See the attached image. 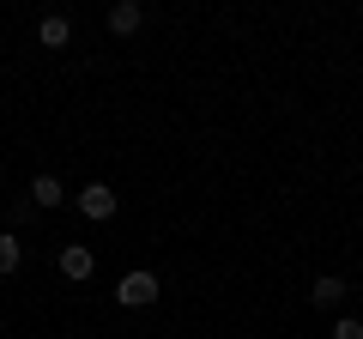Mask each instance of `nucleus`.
<instances>
[{"mask_svg": "<svg viewBox=\"0 0 363 339\" xmlns=\"http://www.w3.org/2000/svg\"><path fill=\"white\" fill-rule=\"evenodd\" d=\"M61 273H67V279H91V273H97V255L79 248V243H67V248H61Z\"/></svg>", "mask_w": 363, "mask_h": 339, "instance_id": "obj_5", "label": "nucleus"}, {"mask_svg": "<svg viewBox=\"0 0 363 339\" xmlns=\"http://www.w3.org/2000/svg\"><path fill=\"white\" fill-rule=\"evenodd\" d=\"M18 261H25L18 236H13V230H0V273H18Z\"/></svg>", "mask_w": 363, "mask_h": 339, "instance_id": "obj_8", "label": "nucleus"}, {"mask_svg": "<svg viewBox=\"0 0 363 339\" xmlns=\"http://www.w3.org/2000/svg\"><path fill=\"white\" fill-rule=\"evenodd\" d=\"M116 303H121V309H145V303H157V273H128L116 285Z\"/></svg>", "mask_w": 363, "mask_h": 339, "instance_id": "obj_1", "label": "nucleus"}, {"mask_svg": "<svg viewBox=\"0 0 363 339\" xmlns=\"http://www.w3.org/2000/svg\"><path fill=\"white\" fill-rule=\"evenodd\" d=\"M309 303H315V309H339V303H345V279H339V273H321V279L309 285Z\"/></svg>", "mask_w": 363, "mask_h": 339, "instance_id": "obj_4", "label": "nucleus"}, {"mask_svg": "<svg viewBox=\"0 0 363 339\" xmlns=\"http://www.w3.org/2000/svg\"><path fill=\"white\" fill-rule=\"evenodd\" d=\"M140 25H145V6H140V0H116V6H109V30H116V37H133Z\"/></svg>", "mask_w": 363, "mask_h": 339, "instance_id": "obj_3", "label": "nucleus"}, {"mask_svg": "<svg viewBox=\"0 0 363 339\" xmlns=\"http://www.w3.org/2000/svg\"><path fill=\"white\" fill-rule=\"evenodd\" d=\"M79 212H85V218H116V188H109V182H85Z\"/></svg>", "mask_w": 363, "mask_h": 339, "instance_id": "obj_2", "label": "nucleus"}, {"mask_svg": "<svg viewBox=\"0 0 363 339\" xmlns=\"http://www.w3.org/2000/svg\"><path fill=\"white\" fill-rule=\"evenodd\" d=\"M30 200H37V206H61V200H67V188L55 182V176H37V182H30Z\"/></svg>", "mask_w": 363, "mask_h": 339, "instance_id": "obj_7", "label": "nucleus"}, {"mask_svg": "<svg viewBox=\"0 0 363 339\" xmlns=\"http://www.w3.org/2000/svg\"><path fill=\"white\" fill-rule=\"evenodd\" d=\"M333 339H363V321H339V327H333Z\"/></svg>", "mask_w": 363, "mask_h": 339, "instance_id": "obj_9", "label": "nucleus"}, {"mask_svg": "<svg viewBox=\"0 0 363 339\" xmlns=\"http://www.w3.org/2000/svg\"><path fill=\"white\" fill-rule=\"evenodd\" d=\"M67 37H73V25H67L61 13H49V18L37 25V43H43V49H67Z\"/></svg>", "mask_w": 363, "mask_h": 339, "instance_id": "obj_6", "label": "nucleus"}]
</instances>
